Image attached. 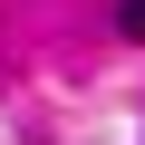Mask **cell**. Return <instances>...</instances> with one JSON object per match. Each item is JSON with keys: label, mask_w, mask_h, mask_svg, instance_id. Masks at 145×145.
Wrapping results in <instances>:
<instances>
[{"label": "cell", "mask_w": 145, "mask_h": 145, "mask_svg": "<svg viewBox=\"0 0 145 145\" xmlns=\"http://www.w3.org/2000/svg\"><path fill=\"white\" fill-rule=\"evenodd\" d=\"M116 29H126V39H145V0H116Z\"/></svg>", "instance_id": "cell-1"}]
</instances>
